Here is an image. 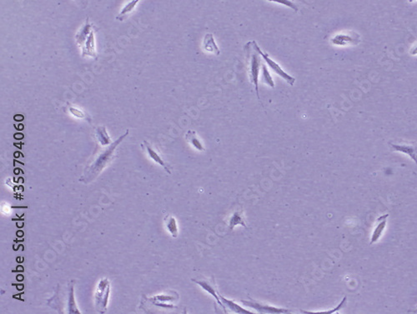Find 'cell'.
I'll return each mask as SVG.
<instances>
[{
    "instance_id": "obj_5",
    "label": "cell",
    "mask_w": 417,
    "mask_h": 314,
    "mask_svg": "<svg viewBox=\"0 0 417 314\" xmlns=\"http://www.w3.org/2000/svg\"><path fill=\"white\" fill-rule=\"evenodd\" d=\"M252 43H253L254 48H256V50L259 52L260 56L262 57V60H264V61L265 62V64L269 66V68L273 71L274 73L285 80L288 85H290V86H293V85H295V83H296V78H295L293 76L289 74V73H286V72L281 68L280 64H277L276 61H274L272 59H271L268 54L263 52V51L260 49L259 45H258V43H256V41L253 40Z\"/></svg>"
},
{
    "instance_id": "obj_23",
    "label": "cell",
    "mask_w": 417,
    "mask_h": 314,
    "mask_svg": "<svg viewBox=\"0 0 417 314\" xmlns=\"http://www.w3.org/2000/svg\"><path fill=\"white\" fill-rule=\"evenodd\" d=\"M346 304H347V297H345V298L342 299L341 303L339 304L338 307H335V309L331 310V311H323V312H307V311H303V310H301V312H304V313H310V312H311V313H322V312H324V313H326V312H328V313H332V312H336L337 310L340 309V308H342V307H344Z\"/></svg>"
},
{
    "instance_id": "obj_9",
    "label": "cell",
    "mask_w": 417,
    "mask_h": 314,
    "mask_svg": "<svg viewBox=\"0 0 417 314\" xmlns=\"http://www.w3.org/2000/svg\"><path fill=\"white\" fill-rule=\"evenodd\" d=\"M359 42H360V37L358 34H352V33L338 34L331 39V43L336 46L356 45Z\"/></svg>"
},
{
    "instance_id": "obj_22",
    "label": "cell",
    "mask_w": 417,
    "mask_h": 314,
    "mask_svg": "<svg viewBox=\"0 0 417 314\" xmlns=\"http://www.w3.org/2000/svg\"><path fill=\"white\" fill-rule=\"evenodd\" d=\"M265 1L281 4V5L287 6L288 8H290V9H293L295 12L298 11V7H297V5H296V4H294V3L292 2V1H290V0H265Z\"/></svg>"
},
{
    "instance_id": "obj_24",
    "label": "cell",
    "mask_w": 417,
    "mask_h": 314,
    "mask_svg": "<svg viewBox=\"0 0 417 314\" xmlns=\"http://www.w3.org/2000/svg\"><path fill=\"white\" fill-rule=\"evenodd\" d=\"M69 111H70L71 114H73V116L76 117V118H80V119H85V113H83L81 110H78V109H76V108H69Z\"/></svg>"
},
{
    "instance_id": "obj_16",
    "label": "cell",
    "mask_w": 417,
    "mask_h": 314,
    "mask_svg": "<svg viewBox=\"0 0 417 314\" xmlns=\"http://www.w3.org/2000/svg\"><path fill=\"white\" fill-rule=\"evenodd\" d=\"M242 226L244 228H247V223H246V219H244V214L243 213L236 211L230 217V221H229V229L230 231L235 229L236 226Z\"/></svg>"
},
{
    "instance_id": "obj_20",
    "label": "cell",
    "mask_w": 417,
    "mask_h": 314,
    "mask_svg": "<svg viewBox=\"0 0 417 314\" xmlns=\"http://www.w3.org/2000/svg\"><path fill=\"white\" fill-rule=\"evenodd\" d=\"M73 283L75 282H71L69 286V291H68V313H80L76 307V301H75V294H73Z\"/></svg>"
},
{
    "instance_id": "obj_27",
    "label": "cell",
    "mask_w": 417,
    "mask_h": 314,
    "mask_svg": "<svg viewBox=\"0 0 417 314\" xmlns=\"http://www.w3.org/2000/svg\"><path fill=\"white\" fill-rule=\"evenodd\" d=\"M76 1H78V0H76Z\"/></svg>"
},
{
    "instance_id": "obj_12",
    "label": "cell",
    "mask_w": 417,
    "mask_h": 314,
    "mask_svg": "<svg viewBox=\"0 0 417 314\" xmlns=\"http://www.w3.org/2000/svg\"><path fill=\"white\" fill-rule=\"evenodd\" d=\"M204 50L210 54L219 56L220 55V50L217 45L216 42L214 40V35L212 34H206L203 39Z\"/></svg>"
},
{
    "instance_id": "obj_21",
    "label": "cell",
    "mask_w": 417,
    "mask_h": 314,
    "mask_svg": "<svg viewBox=\"0 0 417 314\" xmlns=\"http://www.w3.org/2000/svg\"><path fill=\"white\" fill-rule=\"evenodd\" d=\"M96 137L98 138L99 141L101 145L105 146L110 144V138L106 132V128L104 127H99L96 129Z\"/></svg>"
},
{
    "instance_id": "obj_17",
    "label": "cell",
    "mask_w": 417,
    "mask_h": 314,
    "mask_svg": "<svg viewBox=\"0 0 417 314\" xmlns=\"http://www.w3.org/2000/svg\"><path fill=\"white\" fill-rule=\"evenodd\" d=\"M164 223L171 236L173 238L178 237V225L176 218L172 215H167L164 219Z\"/></svg>"
},
{
    "instance_id": "obj_26",
    "label": "cell",
    "mask_w": 417,
    "mask_h": 314,
    "mask_svg": "<svg viewBox=\"0 0 417 314\" xmlns=\"http://www.w3.org/2000/svg\"><path fill=\"white\" fill-rule=\"evenodd\" d=\"M408 312H413V313H417V308L415 310H409Z\"/></svg>"
},
{
    "instance_id": "obj_14",
    "label": "cell",
    "mask_w": 417,
    "mask_h": 314,
    "mask_svg": "<svg viewBox=\"0 0 417 314\" xmlns=\"http://www.w3.org/2000/svg\"><path fill=\"white\" fill-rule=\"evenodd\" d=\"M185 139L188 144L191 145L196 150L200 151V152L205 151V146L197 136V133L194 130H189L185 134Z\"/></svg>"
},
{
    "instance_id": "obj_15",
    "label": "cell",
    "mask_w": 417,
    "mask_h": 314,
    "mask_svg": "<svg viewBox=\"0 0 417 314\" xmlns=\"http://www.w3.org/2000/svg\"><path fill=\"white\" fill-rule=\"evenodd\" d=\"M219 298H220V300H222L224 306L226 308H229L231 312H236V313H254V312H252L251 310L246 309L244 307H242L241 306H239V304L235 303V301L230 300V299L222 296V294L219 295Z\"/></svg>"
},
{
    "instance_id": "obj_8",
    "label": "cell",
    "mask_w": 417,
    "mask_h": 314,
    "mask_svg": "<svg viewBox=\"0 0 417 314\" xmlns=\"http://www.w3.org/2000/svg\"><path fill=\"white\" fill-rule=\"evenodd\" d=\"M192 281L197 283L199 286H201V289L207 292L208 294L212 295L214 299H215V301H216V303L223 308L224 312H227L226 307L224 306L222 300H220V298H219L220 294H219V291H218V289H217L216 284H215L214 281H210V279H194V278H193Z\"/></svg>"
},
{
    "instance_id": "obj_11",
    "label": "cell",
    "mask_w": 417,
    "mask_h": 314,
    "mask_svg": "<svg viewBox=\"0 0 417 314\" xmlns=\"http://www.w3.org/2000/svg\"><path fill=\"white\" fill-rule=\"evenodd\" d=\"M144 144L145 146L146 151L148 153L149 157L151 158V160L155 162L156 164H160V166L163 167V169L166 171L167 173L171 174L170 167L164 161V160L160 157L156 151L154 150L151 144H149L146 140H144Z\"/></svg>"
},
{
    "instance_id": "obj_3",
    "label": "cell",
    "mask_w": 417,
    "mask_h": 314,
    "mask_svg": "<svg viewBox=\"0 0 417 314\" xmlns=\"http://www.w3.org/2000/svg\"><path fill=\"white\" fill-rule=\"evenodd\" d=\"M77 45L82 49L83 57H93L97 59L95 49V39H94V27L89 23V18H87L85 25L80 29L76 34Z\"/></svg>"
},
{
    "instance_id": "obj_7",
    "label": "cell",
    "mask_w": 417,
    "mask_h": 314,
    "mask_svg": "<svg viewBox=\"0 0 417 314\" xmlns=\"http://www.w3.org/2000/svg\"><path fill=\"white\" fill-rule=\"evenodd\" d=\"M148 300L150 303L157 307L172 309L177 307L171 303L179 300V294L176 292L171 291L168 294H158L156 296L149 298Z\"/></svg>"
},
{
    "instance_id": "obj_13",
    "label": "cell",
    "mask_w": 417,
    "mask_h": 314,
    "mask_svg": "<svg viewBox=\"0 0 417 314\" xmlns=\"http://www.w3.org/2000/svg\"><path fill=\"white\" fill-rule=\"evenodd\" d=\"M388 217H389V214H384L382 216L379 217L377 220H376L377 221V225L376 226L373 233H372L371 244H375L381 237L382 232H383L385 226H386V223H387L386 219H387Z\"/></svg>"
},
{
    "instance_id": "obj_25",
    "label": "cell",
    "mask_w": 417,
    "mask_h": 314,
    "mask_svg": "<svg viewBox=\"0 0 417 314\" xmlns=\"http://www.w3.org/2000/svg\"><path fill=\"white\" fill-rule=\"evenodd\" d=\"M410 54L411 55H417V46H415V47H413V48L410 49Z\"/></svg>"
},
{
    "instance_id": "obj_6",
    "label": "cell",
    "mask_w": 417,
    "mask_h": 314,
    "mask_svg": "<svg viewBox=\"0 0 417 314\" xmlns=\"http://www.w3.org/2000/svg\"><path fill=\"white\" fill-rule=\"evenodd\" d=\"M240 302L244 306L256 310V312L259 313H288V312H292L291 310L287 309V308L274 307V306L268 305L265 303H259L257 301L254 300L251 298H250V300H240Z\"/></svg>"
},
{
    "instance_id": "obj_19",
    "label": "cell",
    "mask_w": 417,
    "mask_h": 314,
    "mask_svg": "<svg viewBox=\"0 0 417 314\" xmlns=\"http://www.w3.org/2000/svg\"><path fill=\"white\" fill-rule=\"evenodd\" d=\"M260 78L264 84L271 87L272 89H275L276 84L274 82L273 77L269 73V69L267 68V64L262 63L261 65V70H260Z\"/></svg>"
},
{
    "instance_id": "obj_4",
    "label": "cell",
    "mask_w": 417,
    "mask_h": 314,
    "mask_svg": "<svg viewBox=\"0 0 417 314\" xmlns=\"http://www.w3.org/2000/svg\"><path fill=\"white\" fill-rule=\"evenodd\" d=\"M110 293V282L108 278H101L96 289L94 302L97 312L105 313L107 310L108 301Z\"/></svg>"
},
{
    "instance_id": "obj_10",
    "label": "cell",
    "mask_w": 417,
    "mask_h": 314,
    "mask_svg": "<svg viewBox=\"0 0 417 314\" xmlns=\"http://www.w3.org/2000/svg\"><path fill=\"white\" fill-rule=\"evenodd\" d=\"M392 149L397 152L406 153L410 159H412L417 164V144H390Z\"/></svg>"
},
{
    "instance_id": "obj_1",
    "label": "cell",
    "mask_w": 417,
    "mask_h": 314,
    "mask_svg": "<svg viewBox=\"0 0 417 314\" xmlns=\"http://www.w3.org/2000/svg\"><path fill=\"white\" fill-rule=\"evenodd\" d=\"M128 134L129 130H127L125 135L119 137V139L116 140V141L114 142V143L110 145V148H108L104 153H101V154L99 156L97 160L94 162V164H92L89 169H87L85 171V173L83 174L82 177L80 178V182L89 184V182H92L93 180L95 179L96 177H98L99 174L105 169V168H106L108 164H110L111 160H113L115 148L118 147V145L120 144L121 142L123 141L125 138L127 137Z\"/></svg>"
},
{
    "instance_id": "obj_18",
    "label": "cell",
    "mask_w": 417,
    "mask_h": 314,
    "mask_svg": "<svg viewBox=\"0 0 417 314\" xmlns=\"http://www.w3.org/2000/svg\"><path fill=\"white\" fill-rule=\"evenodd\" d=\"M139 1L140 0H130V2L122 9L119 15L116 17V20L120 21V22L125 20L128 16L129 14L135 9Z\"/></svg>"
},
{
    "instance_id": "obj_2",
    "label": "cell",
    "mask_w": 417,
    "mask_h": 314,
    "mask_svg": "<svg viewBox=\"0 0 417 314\" xmlns=\"http://www.w3.org/2000/svg\"><path fill=\"white\" fill-rule=\"evenodd\" d=\"M244 52L247 55V63H248L249 77L250 82L253 85L256 90L258 100H260L259 94V78H260V70L262 65V57L260 54L254 48L252 41L249 42L244 46Z\"/></svg>"
}]
</instances>
